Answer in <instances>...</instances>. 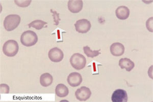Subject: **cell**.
<instances>
[{"mask_svg":"<svg viewBox=\"0 0 153 102\" xmlns=\"http://www.w3.org/2000/svg\"><path fill=\"white\" fill-rule=\"evenodd\" d=\"M115 14L117 18L120 20H125L129 18L130 10L125 6L118 7L115 11Z\"/></svg>","mask_w":153,"mask_h":102,"instance_id":"cell-12","label":"cell"},{"mask_svg":"<svg viewBox=\"0 0 153 102\" xmlns=\"http://www.w3.org/2000/svg\"><path fill=\"white\" fill-rule=\"evenodd\" d=\"M47 24V23L45 22L44 21H41V20H35L30 23L28 26L29 28H34L35 29L40 30L44 28L45 24Z\"/></svg>","mask_w":153,"mask_h":102,"instance_id":"cell-16","label":"cell"},{"mask_svg":"<svg viewBox=\"0 0 153 102\" xmlns=\"http://www.w3.org/2000/svg\"><path fill=\"white\" fill-rule=\"evenodd\" d=\"M48 56L51 61L55 62H61L64 57V54L62 51L57 47L51 49L49 51Z\"/></svg>","mask_w":153,"mask_h":102,"instance_id":"cell-7","label":"cell"},{"mask_svg":"<svg viewBox=\"0 0 153 102\" xmlns=\"http://www.w3.org/2000/svg\"><path fill=\"white\" fill-rule=\"evenodd\" d=\"M9 92V87L6 84H1V93H8Z\"/></svg>","mask_w":153,"mask_h":102,"instance_id":"cell-20","label":"cell"},{"mask_svg":"<svg viewBox=\"0 0 153 102\" xmlns=\"http://www.w3.org/2000/svg\"><path fill=\"white\" fill-rule=\"evenodd\" d=\"M70 63L74 69L80 70L85 67L86 59L82 54L76 53L71 56L70 59Z\"/></svg>","mask_w":153,"mask_h":102,"instance_id":"cell-4","label":"cell"},{"mask_svg":"<svg viewBox=\"0 0 153 102\" xmlns=\"http://www.w3.org/2000/svg\"><path fill=\"white\" fill-rule=\"evenodd\" d=\"M82 82V76L80 73L73 72L71 73L68 76V82L71 87H78Z\"/></svg>","mask_w":153,"mask_h":102,"instance_id":"cell-9","label":"cell"},{"mask_svg":"<svg viewBox=\"0 0 153 102\" xmlns=\"http://www.w3.org/2000/svg\"><path fill=\"white\" fill-rule=\"evenodd\" d=\"M51 12L53 14V16L54 17V22L55 23V25L57 26L59 24V21H60V19L59 18V14L56 11H53L52 10H51Z\"/></svg>","mask_w":153,"mask_h":102,"instance_id":"cell-19","label":"cell"},{"mask_svg":"<svg viewBox=\"0 0 153 102\" xmlns=\"http://www.w3.org/2000/svg\"><path fill=\"white\" fill-rule=\"evenodd\" d=\"M75 26L77 32L84 34L87 33L91 29V23L90 21L87 19H80L76 21Z\"/></svg>","mask_w":153,"mask_h":102,"instance_id":"cell-5","label":"cell"},{"mask_svg":"<svg viewBox=\"0 0 153 102\" xmlns=\"http://www.w3.org/2000/svg\"><path fill=\"white\" fill-rule=\"evenodd\" d=\"M19 47L15 40H10L6 42L3 47V51L5 56L13 57L18 54Z\"/></svg>","mask_w":153,"mask_h":102,"instance_id":"cell-3","label":"cell"},{"mask_svg":"<svg viewBox=\"0 0 153 102\" xmlns=\"http://www.w3.org/2000/svg\"><path fill=\"white\" fill-rule=\"evenodd\" d=\"M83 50L84 54H85L87 57L93 58V57H96L99 55V51H100V49L99 50L92 51L89 47L86 46L84 47Z\"/></svg>","mask_w":153,"mask_h":102,"instance_id":"cell-17","label":"cell"},{"mask_svg":"<svg viewBox=\"0 0 153 102\" xmlns=\"http://www.w3.org/2000/svg\"><path fill=\"white\" fill-rule=\"evenodd\" d=\"M15 3L21 7H26L30 4L31 1H14Z\"/></svg>","mask_w":153,"mask_h":102,"instance_id":"cell-18","label":"cell"},{"mask_svg":"<svg viewBox=\"0 0 153 102\" xmlns=\"http://www.w3.org/2000/svg\"><path fill=\"white\" fill-rule=\"evenodd\" d=\"M56 95L58 97H62L68 96L69 93L68 88L63 84H59L57 85L55 89Z\"/></svg>","mask_w":153,"mask_h":102,"instance_id":"cell-15","label":"cell"},{"mask_svg":"<svg viewBox=\"0 0 153 102\" xmlns=\"http://www.w3.org/2000/svg\"><path fill=\"white\" fill-rule=\"evenodd\" d=\"M21 23V17L16 14L9 15L4 21V26L7 31H12L19 26Z\"/></svg>","mask_w":153,"mask_h":102,"instance_id":"cell-1","label":"cell"},{"mask_svg":"<svg viewBox=\"0 0 153 102\" xmlns=\"http://www.w3.org/2000/svg\"><path fill=\"white\" fill-rule=\"evenodd\" d=\"M110 52L115 57H120L125 52V47L120 43H114L110 46Z\"/></svg>","mask_w":153,"mask_h":102,"instance_id":"cell-11","label":"cell"},{"mask_svg":"<svg viewBox=\"0 0 153 102\" xmlns=\"http://www.w3.org/2000/svg\"><path fill=\"white\" fill-rule=\"evenodd\" d=\"M38 41L36 34L32 31H27L21 37V43L25 46L30 47L35 45Z\"/></svg>","mask_w":153,"mask_h":102,"instance_id":"cell-2","label":"cell"},{"mask_svg":"<svg viewBox=\"0 0 153 102\" xmlns=\"http://www.w3.org/2000/svg\"><path fill=\"white\" fill-rule=\"evenodd\" d=\"M53 78L49 73H44L40 77V83L42 87H48L52 84Z\"/></svg>","mask_w":153,"mask_h":102,"instance_id":"cell-14","label":"cell"},{"mask_svg":"<svg viewBox=\"0 0 153 102\" xmlns=\"http://www.w3.org/2000/svg\"><path fill=\"white\" fill-rule=\"evenodd\" d=\"M119 66L122 69H125L128 72H130L135 67V64L129 59L123 58L119 61Z\"/></svg>","mask_w":153,"mask_h":102,"instance_id":"cell-13","label":"cell"},{"mask_svg":"<svg viewBox=\"0 0 153 102\" xmlns=\"http://www.w3.org/2000/svg\"><path fill=\"white\" fill-rule=\"evenodd\" d=\"M83 4L81 0H70L68 2V9L73 13H79L82 10Z\"/></svg>","mask_w":153,"mask_h":102,"instance_id":"cell-10","label":"cell"},{"mask_svg":"<svg viewBox=\"0 0 153 102\" xmlns=\"http://www.w3.org/2000/svg\"><path fill=\"white\" fill-rule=\"evenodd\" d=\"M111 100L113 102H127L128 101L127 92L122 89L115 90L112 95Z\"/></svg>","mask_w":153,"mask_h":102,"instance_id":"cell-8","label":"cell"},{"mask_svg":"<svg viewBox=\"0 0 153 102\" xmlns=\"http://www.w3.org/2000/svg\"><path fill=\"white\" fill-rule=\"evenodd\" d=\"M146 28L150 32H153V18L148 19L146 23Z\"/></svg>","mask_w":153,"mask_h":102,"instance_id":"cell-21","label":"cell"},{"mask_svg":"<svg viewBox=\"0 0 153 102\" xmlns=\"http://www.w3.org/2000/svg\"><path fill=\"white\" fill-rule=\"evenodd\" d=\"M91 92L87 87H82L79 88L75 92L76 99L80 101H86L91 97Z\"/></svg>","mask_w":153,"mask_h":102,"instance_id":"cell-6","label":"cell"}]
</instances>
